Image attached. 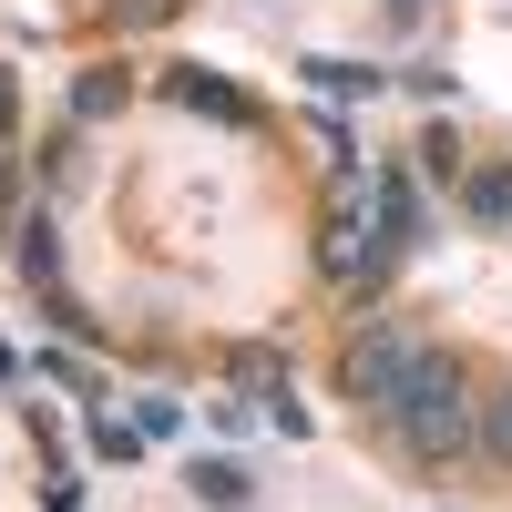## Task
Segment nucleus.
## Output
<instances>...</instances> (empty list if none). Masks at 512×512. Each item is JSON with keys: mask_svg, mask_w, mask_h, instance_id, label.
I'll use <instances>...</instances> for the list:
<instances>
[{"mask_svg": "<svg viewBox=\"0 0 512 512\" xmlns=\"http://www.w3.org/2000/svg\"><path fill=\"white\" fill-rule=\"evenodd\" d=\"M482 461H502V472H512V379L482 400Z\"/></svg>", "mask_w": 512, "mask_h": 512, "instance_id": "4", "label": "nucleus"}, {"mask_svg": "<svg viewBox=\"0 0 512 512\" xmlns=\"http://www.w3.org/2000/svg\"><path fill=\"white\" fill-rule=\"evenodd\" d=\"M461 216L512 236V164H482V175H461Z\"/></svg>", "mask_w": 512, "mask_h": 512, "instance_id": "3", "label": "nucleus"}, {"mask_svg": "<svg viewBox=\"0 0 512 512\" xmlns=\"http://www.w3.org/2000/svg\"><path fill=\"white\" fill-rule=\"evenodd\" d=\"M390 441L420 461V472H451L461 451H482V400H472V379H461L451 349H420L410 390L390 400Z\"/></svg>", "mask_w": 512, "mask_h": 512, "instance_id": "1", "label": "nucleus"}, {"mask_svg": "<svg viewBox=\"0 0 512 512\" xmlns=\"http://www.w3.org/2000/svg\"><path fill=\"white\" fill-rule=\"evenodd\" d=\"M226 379L236 390H277V349H226Z\"/></svg>", "mask_w": 512, "mask_h": 512, "instance_id": "6", "label": "nucleus"}, {"mask_svg": "<svg viewBox=\"0 0 512 512\" xmlns=\"http://www.w3.org/2000/svg\"><path fill=\"white\" fill-rule=\"evenodd\" d=\"M175 93H185V103H205V113H226V123H246V103L226 93V82H195V72H175Z\"/></svg>", "mask_w": 512, "mask_h": 512, "instance_id": "7", "label": "nucleus"}, {"mask_svg": "<svg viewBox=\"0 0 512 512\" xmlns=\"http://www.w3.org/2000/svg\"><path fill=\"white\" fill-rule=\"evenodd\" d=\"M21 267H31V287H52V277H62V246H52V216H31V226H21Z\"/></svg>", "mask_w": 512, "mask_h": 512, "instance_id": "5", "label": "nucleus"}, {"mask_svg": "<svg viewBox=\"0 0 512 512\" xmlns=\"http://www.w3.org/2000/svg\"><path fill=\"white\" fill-rule=\"evenodd\" d=\"M420 349H431V338H410L400 318H359L349 338H338V400H359L369 420H390V400L410 390Z\"/></svg>", "mask_w": 512, "mask_h": 512, "instance_id": "2", "label": "nucleus"}]
</instances>
